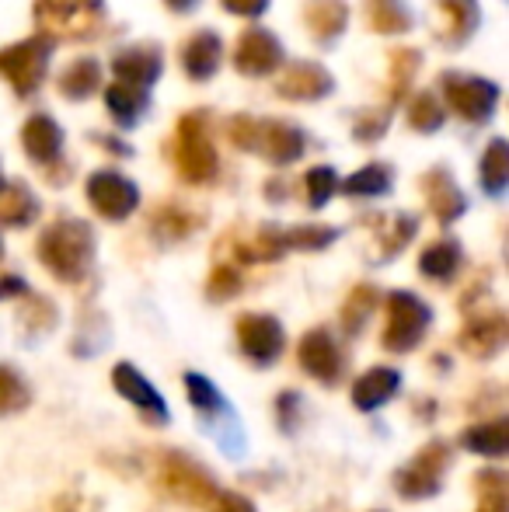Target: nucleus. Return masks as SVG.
<instances>
[{"label": "nucleus", "instance_id": "473e14b6", "mask_svg": "<svg viewBox=\"0 0 509 512\" xmlns=\"http://www.w3.org/2000/svg\"><path fill=\"white\" fill-rule=\"evenodd\" d=\"M234 251H238L245 262H276V258H283V251H286L283 230L279 227H258L252 241H238L234 244Z\"/></svg>", "mask_w": 509, "mask_h": 512}, {"label": "nucleus", "instance_id": "aec40b11", "mask_svg": "<svg viewBox=\"0 0 509 512\" xmlns=\"http://www.w3.org/2000/svg\"><path fill=\"white\" fill-rule=\"evenodd\" d=\"M112 387H116V391L123 394L126 401H133V405L140 408L143 415H147L154 425L168 422V408H164L161 394H157L154 387H150L147 380H143L140 373H136V366L119 363L116 370H112Z\"/></svg>", "mask_w": 509, "mask_h": 512}, {"label": "nucleus", "instance_id": "412c9836", "mask_svg": "<svg viewBox=\"0 0 509 512\" xmlns=\"http://www.w3.org/2000/svg\"><path fill=\"white\" fill-rule=\"evenodd\" d=\"M304 25L321 46H332L349 25L346 0H307L304 4Z\"/></svg>", "mask_w": 509, "mask_h": 512}, {"label": "nucleus", "instance_id": "393cba45", "mask_svg": "<svg viewBox=\"0 0 509 512\" xmlns=\"http://www.w3.org/2000/svg\"><path fill=\"white\" fill-rule=\"evenodd\" d=\"M56 88H60V95L70 98V102H84V98H91L102 88V67H98V60H91V56H81V60H74L63 70Z\"/></svg>", "mask_w": 509, "mask_h": 512}, {"label": "nucleus", "instance_id": "ea45409f", "mask_svg": "<svg viewBox=\"0 0 509 512\" xmlns=\"http://www.w3.org/2000/svg\"><path fill=\"white\" fill-rule=\"evenodd\" d=\"M28 405V384L11 370V366H0V415H11Z\"/></svg>", "mask_w": 509, "mask_h": 512}, {"label": "nucleus", "instance_id": "7ed1b4c3", "mask_svg": "<svg viewBox=\"0 0 509 512\" xmlns=\"http://www.w3.org/2000/svg\"><path fill=\"white\" fill-rule=\"evenodd\" d=\"M32 14L46 39H91L102 32V0H35Z\"/></svg>", "mask_w": 509, "mask_h": 512}, {"label": "nucleus", "instance_id": "6e6552de", "mask_svg": "<svg viewBox=\"0 0 509 512\" xmlns=\"http://www.w3.org/2000/svg\"><path fill=\"white\" fill-rule=\"evenodd\" d=\"M161 481L178 502H189V506H213L220 495L210 471H203L196 460L182 457V453H168V457H164Z\"/></svg>", "mask_w": 509, "mask_h": 512}, {"label": "nucleus", "instance_id": "ddd939ff", "mask_svg": "<svg viewBox=\"0 0 509 512\" xmlns=\"http://www.w3.org/2000/svg\"><path fill=\"white\" fill-rule=\"evenodd\" d=\"M332 88V74L311 60H297L290 67H283V74L276 81V95L290 98V102H321V98L332 95Z\"/></svg>", "mask_w": 509, "mask_h": 512}, {"label": "nucleus", "instance_id": "864d4df0", "mask_svg": "<svg viewBox=\"0 0 509 512\" xmlns=\"http://www.w3.org/2000/svg\"><path fill=\"white\" fill-rule=\"evenodd\" d=\"M0 185H4V175H0Z\"/></svg>", "mask_w": 509, "mask_h": 512}, {"label": "nucleus", "instance_id": "37998d69", "mask_svg": "<svg viewBox=\"0 0 509 512\" xmlns=\"http://www.w3.org/2000/svg\"><path fill=\"white\" fill-rule=\"evenodd\" d=\"M238 290H241V276L231 269V265H220V269H213L210 283H206V293H210V300H231Z\"/></svg>", "mask_w": 509, "mask_h": 512}, {"label": "nucleus", "instance_id": "a19ab883", "mask_svg": "<svg viewBox=\"0 0 509 512\" xmlns=\"http://www.w3.org/2000/svg\"><path fill=\"white\" fill-rule=\"evenodd\" d=\"M304 185H307V203H311L314 209H321L328 203V199L339 192V175H335L332 168H311L307 171V178H304Z\"/></svg>", "mask_w": 509, "mask_h": 512}, {"label": "nucleus", "instance_id": "423d86ee", "mask_svg": "<svg viewBox=\"0 0 509 512\" xmlns=\"http://www.w3.org/2000/svg\"><path fill=\"white\" fill-rule=\"evenodd\" d=\"M433 310L415 293L398 290L387 297V324H384V349L387 352H412L422 342Z\"/></svg>", "mask_w": 509, "mask_h": 512}, {"label": "nucleus", "instance_id": "f3484780", "mask_svg": "<svg viewBox=\"0 0 509 512\" xmlns=\"http://www.w3.org/2000/svg\"><path fill=\"white\" fill-rule=\"evenodd\" d=\"M220 60H224V42H220L217 32L210 28H199L185 39L182 46V67L192 81H210L220 70Z\"/></svg>", "mask_w": 509, "mask_h": 512}, {"label": "nucleus", "instance_id": "c9c22d12", "mask_svg": "<svg viewBox=\"0 0 509 512\" xmlns=\"http://www.w3.org/2000/svg\"><path fill=\"white\" fill-rule=\"evenodd\" d=\"M374 304H377V290H374V286H356V290L349 293L346 304H342V328H346L349 335H360L363 321L370 317Z\"/></svg>", "mask_w": 509, "mask_h": 512}, {"label": "nucleus", "instance_id": "3c124183", "mask_svg": "<svg viewBox=\"0 0 509 512\" xmlns=\"http://www.w3.org/2000/svg\"><path fill=\"white\" fill-rule=\"evenodd\" d=\"M478 512H506V509H478Z\"/></svg>", "mask_w": 509, "mask_h": 512}, {"label": "nucleus", "instance_id": "c85d7f7f", "mask_svg": "<svg viewBox=\"0 0 509 512\" xmlns=\"http://www.w3.org/2000/svg\"><path fill=\"white\" fill-rule=\"evenodd\" d=\"M464 446L471 453H482V457H503L509 450V422L496 418V422H482V425H471L464 432Z\"/></svg>", "mask_w": 509, "mask_h": 512}, {"label": "nucleus", "instance_id": "4c0bfd02", "mask_svg": "<svg viewBox=\"0 0 509 512\" xmlns=\"http://www.w3.org/2000/svg\"><path fill=\"white\" fill-rule=\"evenodd\" d=\"M199 223H203V216L185 213V209H178V206H168V209H161V213L154 216V227H157V234H161L164 241H178V237L192 234Z\"/></svg>", "mask_w": 509, "mask_h": 512}, {"label": "nucleus", "instance_id": "c03bdc74", "mask_svg": "<svg viewBox=\"0 0 509 512\" xmlns=\"http://www.w3.org/2000/svg\"><path fill=\"white\" fill-rule=\"evenodd\" d=\"M220 4H224V11L238 14V18H262L269 0H220Z\"/></svg>", "mask_w": 509, "mask_h": 512}, {"label": "nucleus", "instance_id": "bb28decb", "mask_svg": "<svg viewBox=\"0 0 509 512\" xmlns=\"http://www.w3.org/2000/svg\"><path fill=\"white\" fill-rule=\"evenodd\" d=\"M461 269V244L457 241H433L419 258V272L436 283L454 279V272Z\"/></svg>", "mask_w": 509, "mask_h": 512}, {"label": "nucleus", "instance_id": "9b49d317", "mask_svg": "<svg viewBox=\"0 0 509 512\" xmlns=\"http://www.w3.org/2000/svg\"><path fill=\"white\" fill-rule=\"evenodd\" d=\"M238 345L252 363L272 366L286 349V331L269 314H245L238 321Z\"/></svg>", "mask_w": 509, "mask_h": 512}, {"label": "nucleus", "instance_id": "8fccbe9b", "mask_svg": "<svg viewBox=\"0 0 509 512\" xmlns=\"http://www.w3.org/2000/svg\"><path fill=\"white\" fill-rule=\"evenodd\" d=\"M98 140H102V143H105V147H109V150H116V154H129V147H126V143H119V140H109V136H98Z\"/></svg>", "mask_w": 509, "mask_h": 512}, {"label": "nucleus", "instance_id": "4be33fe9", "mask_svg": "<svg viewBox=\"0 0 509 512\" xmlns=\"http://www.w3.org/2000/svg\"><path fill=\"white\" fill-rule=\"evenodd\" d=\"M401 387V373L391 370V366H374L370 373H363L353 384V405L360 411H374L387 405V401L398 394Z\"/></svg>", "mask_w": 509, "mask_h": 512}, {"label": "nucleus", "instance_id": "e433bc0d", "mask_svg": "<svg viewBox=\"0 0 509 512\" xmlns=\"http://www.w3.org/2000/svg\"><path fill=\"white\" fill-rule=\"evenodd\" d=\"M339 237V230L335 227H311V223H304V227H293V230H283V244L286 248H297V251H321L328 248V244Z\"/></svg>", "mask_w": 509, "mask_h": 512}, {"label": "nucleus", "instance_id": "603ef678", "mask_svg": "<svg viewBox=\"0 0 509 512\" xmlns=\"http://www.w3.org/2000/svg\"><path fill=\"white\" fill-rule=\"evenodd\" d=\"M0 255H4V244H0Z\"/></svg>", "mask_w": 509, "mask_h": 512}, {"label": "nucleus", "instance_id": "f704fd0d", "mask_svg": "<svg viewBox=\"0 0 509 512\" xmlns=\"http://www.w3.org/2000/svg\"><path fill=\"white\" fill-rule=\"evenodd\" d=\"M443 119H447V112L436 102L433 91H419L412 98V105H408V126L419 129V133H436L443 126Z\"/></svg>", "mask_w": 509, "mask_h": 512}, {"label": "nucleus", "instance_id": "a18cd8bd", "mask_svg": "<svg viewBox=\"0 0 509 512\" xmlns=\"http://www.w3.org/2000/svg\"><path fill=\"white\" fill-rule=\"evenodd\" d=\"M217 512H255L252 502L245 499V495H234V492H224V495H217Z\"/></svg>", "mask_w": 509, "mask_h": 512}, {"label": "nucleus", "instance_id": "2eb2a0df", "mask_svg": "<svg viewBox=\"0 0 509 512\" xmlns=\"http://www.w3.org/2000/svg\"><path fill=\"white\" fill-rule=\"evenodd\" d=\"M164 56L157 46H126L112 56V74L119 84H133V88L150 91V84L161 77Z\"/></svg>", "mask_w": 509, "mask_h": 512}, {"label": "nucleus", "instance_id": "6ab92c4d", "mask_svg": "<svg viewBox=\"0 0 509 512\" xmlns=\"http://www.w3.org/2000/svg\"><path fill=\"white\" fill-rule=\"evenodd\" d=\"M503 345H506V317L499 310L471 317L468 328L461 331V349L471 359H492Z\"/></svg>", "mask_w": 509, "mask_h": 512}, {"label": "nucleus", "instance_id": "cd10ccee", "mask_svg": "<svg viewBox=\"0 0 509 512\" xmlns=\"http://www.w3.org/2000/svg\"><path fill=\"white\" fill-rule=\"evenodd\" d=\"M478 178H482V189L489 196H503L506 182H509V147L506 140H492L482 154V164H478Z\"/></svg>", "mask_w": 509, "mask_h": 512}, {"label": "nucleus", "instance_id": "a878e982", "mask_svg": "<svg viewBox=\"0 0 509 512\" xmlns=\"http://www.w3.org/2000/svg\"><path fill=\"white\" fill-rule=\"evenodd\" d=\"M105 105H109V115L119 122V126H136L143 119V112L150 108V95L143 88H133V84H112L105 91Z\"/></svg>", "mask_w": 509, "mask_h": 512}, {"label": "nucleus", "instance_id": "5701e85b", "mask_svg": "<svg viewBox=\"0 0 509 512\" xmlns=\"http://www.w3.org/2000/svg\"><path fill=\"white\" fill-rule=\"evenodd\" d=\"M440 18H443L440 39L447 46H464L475 35L482 11H478V0H440Z\"/></svg>", "mask_w": 509, "mask_h": 512}, {"label": "nucleus", "instance_id": "20e7f679", "mask_svg": "<svg viewBox=\"0 0 509 512\" xmlns=\"http://www.w3.org/2000/svg\"><path fill=\"white\" fill-rule=\"evenodd\" d=\"M206 122H210L206 112H189L175 126V168L192 185L213 182L217 175V150H213Z\"/></svg>", "mask_w": 509, "mask_h": 512}, {"label": "nucleus", "instance_id": "f8f14e48", "mask_svg": "<svg viewBox=\"0 0 509 512\" xmlns=\"http://www.w3.org/2000/svg\"><path fill=\"white\" fill-rule=\"evenodd\" d=\"M234 67L248 77H265L272 70L283 67V42L262 25H252L241 32L238 46H234Z\"/></svg>", "mask_w": 509, "mask_h": 512}, {"label": "nucleus", "instance_id": "39448f33", "mask_svg": "<svg viewBox=\"0 0 509 512\" xmlns=\"http://www.w3.org/2000/svg\"><path fill=\"white\" fill-rule=\"evenodd\" d=\"M53 39L46 35H32V39H21L14 46H4L0 49V77L18 91L21 98L35 95L46 77V67L53 60Z\"/></svg>", "mask_w": 509, "mask_h": 512}, {"label": "nucleus", "instance_id": "9d476101", "mask_svg": "<svg viewBox=\"0 0 509 512\" xmlns=\"http://www.w3.org/2000/svg\"><path fill=\"white\" fill-rule=\"evenodd\" d=\"M88 203L98 209V216L105 220H126L136 206H140V189L129 182L126 175L112 168H102L88 178V189H84Z\"/></svg>", "mask_w": 509, "mask_h": 512}, {"label": "nucleus", "instance_id": "58836bf2", "mask_svg": "<svg viewBox=\"0 0 509 512\" xmlns=\"http://www.w3.org/2000/svg\"><path fill=\"white\" fill-rule=\"evenodd\" d=\"M185 391H189L192 408H199L203 415H227L224 398H220V391L206 377H199V373H189V377H185Z\"/></svg>", "mask_w": 509, "mask_h": 512}, {"label": "nucleus", "instance_id": "49530a36", "mask_svg": "<svg viewBox=\"0 0 509 512\" xmlns=\"http://www.w3.org/2000/svg\"><path fill=\"white\" fill-rule=\"evenodd\" d=\"M14 297H28V286L21 276H0V300H14Z\"/></svg>", "mask_w": 509, "mask_h": 512}, {"label": "nucleus", "instance_id": "f03ea898", "mask_svg": "<svg viewBox=\"0 0 509 512\" xmlns=\"http://www.w3.org/2000/svg\"><path fill=\"white\" fill-rule=\"evenodd\" d=\"M39 258L56 279L63 283H81L95 258V230L84 220H56L42 230Z\"/></svg>", "mask_w": 509, "mask_h": 512}, {"label": "nucleus", "instance_id": "0eeeda50", "mask_svg": "<svg viewBox=\"0 0 509 512\" xmlns=\"http://www.w3.org/2000/svg\"><path fill=\"white\" fill-rule=\"evenodd\" d=\"M440 88H443V95H447V105L454 108L461 119L475 122V126L489 122L499 105V88L492 81H485V77L450 74L447 70V74L440 77Z\"/></svg>", "mask_w": 509, "mask_h": 512}, {"label": "nucleus", "instance_id": "a211bd4d", "mask_svg": "<svg viewBox=\"0 0 509 512\" xmlns=\"http://www.w3.org/2000/svg\"><path fill=\"white\" fill-rule=\"evenodd\" d=\"M21 147H25V154L32 157V161L56 164L63 150V129L56 126L53 115L35 112V115H28V122L21 126Z\"/></svg>", "mask_w": 509, "mask_h": 512}, {"label": "nucleus", "instance_id": "4468645a", "mask_svg": "<svg viewBox=\"0 0 509 512\" xmlns=\"http://www.w3.org/2000/svg\"><path fill=\"white\" fill-rule=\"evenodd\" d=\"M297 356H300V366H304L314 380H321V384H335V380L342 377L339 342H335L325 328L307 331L304 342H300V349H297Z\"/></svg>", "mask_w": 509, "mask_h": 512}, {"label": "nucleus", "instance_id": "b1692460", "mask_svg": "<svg viewBox=\"0 0 509 512\" xmlns=\"http://www.w3.org/2000/svg\"><path fill=\"white\" fill-rule=\"evenodd\" d=\"M39 216V199L25 182L0 185V223L4 227H28Z\"/></svg>", "mask_w": 509, "mask_h": 512}, {"label": "nucleus", "instance_id": "de8ad7c7", "mask_svg": "<svg viewBox=\"0 0 509 512\" xmlns=\"http://www.w3.org/2000/svg\"><path fill=\"white\" fill-rule=\"evenodd\" d=\"M297 398L300 394H279V418H283V429H286V422H293V411H297Z\"/></svg>", "mask_w": 509, "mask_h": 512}, {"label": "nucleus", "instance_id": "c756f323", "mask_svg": "<svg viewBox=\"0 0 509 512\" xmlns=\"http://www.w3.org/2000/svg\"><path fill=\"white\" fill-rule=\"evenodd\" d=\"M394 185V171L387 164H367L356 175H349L346 182H339L342 196H387Z\"/></svg>", "mask_w": 509, "mask_h": 512}, {"label": "nucleus", "instance_id": "f257e3e1", "mask_svg": "<svg viewBox=\"0 0 509 512\" xmlns=\"http://www.w3.org/2000/svg\"><path fill=\"white\" fill-rule=\"evenodd\" d=\"M227 136L234 147L248 150V154H262L269 164H286L300 161L307 150V136L300 126L286 119H255V115H234L227 122Z\"/></svg>", "mask_w": 509, "mask_h": 512}, {"label": "nucleus", "instance_id": "2f4dec72", "mask_svg": "<svg viewBox=\"0 0 509 512\" xmlns=\"http://www.w3.org/2000/svg\"><path fill=\"white\" fill-rule=\"evenodd\" d=\"M377 234H381V258H394L398 251H405V244L415 237V230H419V220H415L412 213H394L387 216V220H377Z\"/></svg>", "mask_w": 509, "mask_h": 512}, {"label": "nucleus", "instance_id": "09e8293b", "mask_svg": "<svg viewBox=\"0 0 509 512\" xmlns=\"http://www.w3.org/2000/svg\"><path fill=\"white\" fill-rule=\"evenodd\" d=\"M164 4H168L171 11H192V7H196L199 0H164Z\"/></svg>", "mask_w": 509, "mask_h": 512}, {"label": "nucleus", "instance_id": "79ce46f5", "mask_svg": "<svg viewBox=\"0 0 509 512\" xmlns=\"http://www.w3.org/2000/svg\"><path fill=\"white\" fill-rule=\"evenodd\" d=\"M387 122H391V105L387 108H370V112H363L360 119H356L353 133L360 143H374L381 140V136L387 133Z\"/></svg>", "mask_w": 509, "mask_h": 512}, {"label": "nucleus", "instance_id": "1a4fd4ad", "mask_svg": "<svg viewBox=\"0 0 509 512\" xmlns=\"http://www.w3.org/2000/svg\"><path fill=\"white\" fill-rule=\"evenodd\" d=\"M447 460H450V446L447 443L422 446L419 457L394 474V488H398L405 499H426V495H436V492H440L443 471H447Z\"/></svg>", "mask_w": 509, "mask_h": 512}, {"label": "nucleus", "instance_id": "dca6fc26", "mask_svg": "<svg viewBox=\"0 0 509 512\" xmlns=\"http://www.w3.org/2000/svg\"><path fill=\"white\" fill-rule=\"evenodd\" d=\"M422 196H426V206L443 227H450L454 220H461V213L468 209V199L457 189L454 175L447 168H433L429 175H422Z\"/></svg>", "mask_w": 509, "mask_h": 512}, {"label": "nucleus", "instance_id": "7c9ffc66", "mask_svg": "<svg viewBox=\"0 0 509 512\" xmlns=\"http://www.w3.org/2000/svg\"><path fill=\"white\" fill-rule=\"evenodd\" d=\"M367 25L381 35H398L412 28V14L401 0H367Z\"/></svg>", "mask_w": 509, "mask_h": 512}, {"label": "nucleus", "instance_id": "72a5a7b5", "mask_svg": "<svg viewBox=\"0 0 509 512\" xmlns=\"http://www.w3.org/2000/svg\"><path fill=\"white\" fill-rule=\"evenodd\" d=\"M419 49H394L391 53V84H387V91H391V102H401V98L408 95V88H412V77L419 74Z\"/></svg>", "mask_w": 509, "mask_h": 512}]
</instances>
